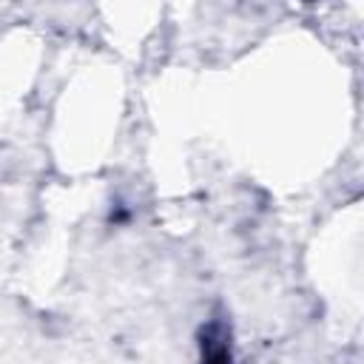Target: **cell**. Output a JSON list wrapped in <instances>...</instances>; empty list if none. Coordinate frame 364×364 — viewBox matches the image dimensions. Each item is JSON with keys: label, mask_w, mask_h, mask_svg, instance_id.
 Instances as JSON below:
<instances>
[{"label": "cell", "mask_w": 364, "mask_h": 364, "mask_svg": "<svg viewBox=\"0 0 364 364\" xmlns=\"http://www.w3.org/2000/svg\"><path fill=\"white\" fill-rule=\"evenodd\" d=\"M202 355L205 358H228L230 355V330L222 318H213L202 330Z\"/></svg>", "instance_id": "cell-1"}, {"label": "cell", "mask_w": 364, "mask_h": 364, "mask_svg": "<svg viewBox=\"0 0 364 364\" xmlns=\"http://www.w3.org/2000/svg\"><path fill=\"white\" fill-rule=\"evenodd\" d=\"M304 3H313V0H304Z\"/></svg>", "instance_id": "cell-2"}]
</instances>
